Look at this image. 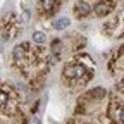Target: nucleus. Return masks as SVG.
Returning a JSON list of instances; mask_svg holds the SVG:
<instances>
[{"label":"nucleus","instance_id":"nucleus-1","mask_svg":"<svg viewBox=\"0 0 124 124\" xmlns=\"http://www.w3.org/2000/svg\"><path fill=\"white\" fill-rule=\"evenodd\" d=\"M64 78L67 81H74L76 86H79V85H85L88 79H91V72L86 64L78 62L76 59V60H71L64 67Z\"/></svg>","mask_w":124,"mask_h":124},{"label":"nucleus","instance_id":"nucleus-2","mask_svg":"<svg viewBox=\"0 0 124 124\" xmlns=\"http://www.w3.org/2000/svg\"><path fill=\"white\" fill-rule=\"evenodd\" d=\"M108 117L116 124H124V103L121 100L112 98L110 105H108Z\"/></svg>","mask_w":124,"mask_h":124},{"label":"nucleus","instance_id":"nucleus-3","mask_svg":"<svg viewBox=\"0 0 124 124\" xmlns=\"http://www.w3.org/2000/svg\"><path fill=\"white\" fill-rule=\"evenodd\" d=\"M112 9H114V4L110 0H100V2L95 5V14L98 17H103V16H107Z\"/></svg>","mask_w":124,"mask_h":124},{"label":"nucleus","instance_id":"nucleus-4","mask_svg":"<svg viewBox=\"0 0 124 124\" xmlns=\"http://www.w3.org/2000/svg\"><path fill=\"white\" fill-rule=\"evenodd\" d=\"M40 10L46 16H50L57 10V0H40Z\"/></svg>","mask_w":124,"mask_h":124},{"label":"nucleus","instance_id":"nucleus-5","mask_svg":"<svg viewBox=\"0 0 124 124\" xmlns=\"http://www.w3.org/2000/svg\"><path fill=\"white\" fill-rule=\"evenodd\" d=\"M90 10H91V7L86 2H78L74 5V16H76V17H79V19L86 17V16L90 14Z\"/></svg>","mask_w":124,"mask_h":124},{"label":"nucleus","instance_id":"nucleus-6","mask_svg":"<svg viewBox=\"0 0 124 124\" xmlns=\"http://www.w3.org/2000/svg\"><path fill=\"white\" fill-rule=\"evenodd\" d=\"M29 0H23V21L28 23L29 17H31V12H29V5H28Z\"/></svg>","mask_w":124,"mask_h":124},{"label":"nucleus","instance_id":"nucleus-7","mask_svg":"<svg viewBox=\"0 0 124 124\" xmlns=\"http://www.w3.org/2000/svg\"><path fill=\"white\" fill-rule=\"evenodd\" d=\"M71 24V21L67 19V17H62V19H57L55 23H54V28L55 29H64V28H67Z\"/></svg>","mask_w":124,"mask_h":124},{"label":"nucleus","instance_id":"nucleus-8","mask_svg":"<svg viewBox=\"0 0 124 124\" xmlns=\"http://www.w3.org/2000/svg\"><path fill=\"white\" fill-rule=\"evenodd\" d=\"M45 35L41 33V31H36V33H33V41H36V43H45Z\"/></svg>","mask_w":124,"mask_h":124},{"label":"nucleus","instance_id":"nucleus-9","mask_svg":"<svg viewBox=\"0 0 124 124\" xmlns=\"http://www.w3.org/2000/svg\"><path fill=\"white\" fill-rule=\"evenodd\" d=\"M122 52H124V46H122Z\"/></svg>","mask_w":124,"mask_h":124}]
</instances>
